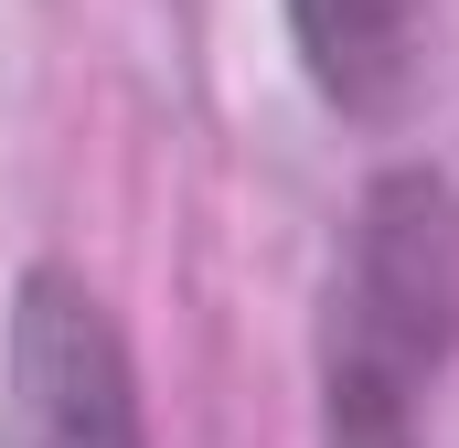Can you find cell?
<instances>
[{
  "instance_id": "obj_2",
  "label": "cell",
  "mask_w": 459,
  "mask_h": 448,
  "mask_svg": "<svg viewBox=\"0 0 459 448\" xmlns=\"http://www.w3.org/2000/svg\"><path fill=\"white\" fill-rule=\"evenodd\" d=\"M0 448H150L128 341L65 267H32L11 299V363H0Z\"/></svg>"
},
{
  "instance_id": "obj_3",
  "label": "cell",
  "mask_w": 459,
  "mask_h": 448,
  "mask_svg": "<svg viewBox=\"0 0 459 448\" xmlns=\"http://www.w3.org/2000/svg\"><path fill=\"white\" fill-rule=\"evenodd\" d=\"M289 32L342 117H395L428 54V0H289Z\"/></svg>"
},
{
  "instance_id": "obj_1",
  "label": "cell",
  "mask_w": 459,
  "mask_h": 448,
  "mask_svg": "<svg viewBox=\"0 0 459 448\" xmlns=\"http://www.w3.org/2000/svg\"><path fill=\"white\" fill-rule=\"evenodd\" d=\"M459 352V193L438 171L363 182L321 299V448H428Z\"/></svg>"
}]
</instances>
